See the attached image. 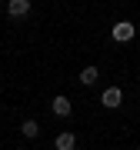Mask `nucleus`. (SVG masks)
<instances>
[{"label":"nucleus","instance_id":"f257e3e1","mask_svg":"<svg viewBox=\"0 0 140 150\" xmlns=\"http://www.w3.org/2000/svg\"><path fill=\"white\" fill-rule=\"evenodd\" d=\"M33 4L30 0H7V17H13V20H23V17H30Z\"/></svg>","mask_w":140,"mask_h":150},{"label":"nucleus","instance_id":"f03ea898","mask_svg":"<svg viewBox=\"0 0 140 150\" xmlns=\"http://www.w3.org/2000/svg\"><path fill=\"white\" fill-rule=\"evenodd\" d=\"M134 33H137V27H134L130 20H124V23H113L110 37L117 40V43H127V40H134Z\"/></svg>","mask_w":140,"mask_h":150},{"label":"nucleus","instance_id":"7ed1b4c3","mask_svg":"<svg viewBox=\"0 0 140 150\" xmlns=\"http://www.w3.org/2000/svg\"><path fill=\"white\" fill-rule=\"evenodd\" d=\"M100 103H103L107 110H117L120 103H124V90H120V87H107L103 97H100Z\"/></svg>","mask_w":140,"mask_h":150},{"label":"nucleus","instance_id":"20e7f679","mask_svg":"<svg viewBox=\"0 0 140 150\" xmlns=\"http://www.w3.org/2000/svg\"><path fill=\"white\" fill-rule=\"evenodd\" d=\"M50 110H54L57 117H70V110H74V107H70V100H67L64 93H57L54 100H50Z\"/></svg>","mask_w":140,"mask_h":150},{"label":"nucleus","instance_id":"39448f33","mask_svg":"<svg viewBox=\"0 0 140 150\" xmlns=\"http://www.w3.org/2000/svg\"><path fill=\"white\" fill-rule=\"evenodd\" d=\"M54 147H57V150H74V147H77V137L70 134V130H60L57 140H54Z\"/></svg>","mask_w":140,"mask_h":150},{"label":"nucleus","instance_id":"423d86ee","mask_svg":"<svg viewBox=\"0 0 140 150\" xmlns=\"http://www.w3.org/2000/svg\"><path fill=\"white\" fill-rule=\"evenodd\" d=\"M77 80H80L83 87H93V83L100 80V70H97V67H83V70H80V77H77Z\"/></svg>","mask_w":140,"mask_h":150},{"label":"nucleus","instance_id":"0eeeda50","mask_svg":"<svg viewBox=\"0 0 140 150\" xmlns=\"http://www.w3.org/2000/svg\"><path fill=\"white\" fill-rule=\"evenodd\" d=\"M20 134L27 137V140H33V137L40 134V123H37V120H23V123H20Z\"/></svg>","mask_w":140,"mask_h":150}]
</instances>
